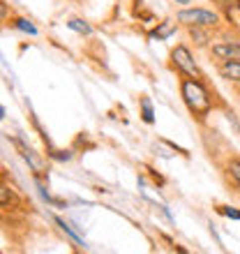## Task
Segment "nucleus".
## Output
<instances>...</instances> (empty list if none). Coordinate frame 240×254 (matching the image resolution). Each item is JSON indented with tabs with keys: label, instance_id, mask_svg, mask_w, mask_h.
Segmentation results:
<instances>
[{
	"label": "nucleus",
	"instance_id": "ddd939ff",
	"mask_svg": "<svg viewBox=\"0 0 240 254\" xmlns=\"http://www.w3.org/2000/svg\"><path fill=\"white\" fill-rule=\"evenodd\" d=\"M176 5H189V2H192V0H174Z\"/></svg>",
	"mask_w": 240,
	"mask_h": 254
},
{
	"label": "nucleus",
	"instance_id": "1a4fd4ad",
	"mask_svg": "<svg viewBox=\"0 0 240 254\" xmlns=\"http://www.w3.org/2000/svg\"><path fill=\"white\" fill-rule=\"evenodd\" d=\"M189 35H192V40L196 42V47H206L208 42H210L208 28H189Z\"/></svg>",
	"mask_w": 240,
	"mask_h": 254
},
{
	"label": "nucleus",
	"instance_id": "f8f14e48",
	"mask_svg": "<svg viewBox=\"0 0 240 254\" xmlns=\"http://www.w3.org/2000/svg\"><path fill=\"white\" fill-rule=\"evenodd\" d=\"M143 121L153 123V109H150V102L148 100H143Z\"/></svg>",
	"mask_w": 240,
	"mask_h": 254
},
{
	"label": "nucleus",
	"instance_id": "0eeeda50",
	"mask_svg": "<svg viewBox=\"0 0 240 254\" xmlns=\"http://www.w3.org/2000/svg\"><path fill=\"white\" fill-rule=\"evenodd\" d=\"M227 174H229V178H231V183L240 190V157H231V160H229Z\"/></svg>",
	"mask_w": 240,
	"mask_h": 254
},
{
	"label": "nucleus",
	"instance_id": "6e6552de",
	"mask_svg": "<svg viewBox=\"0 0 240 254\" xmlns=\"http://www.w3.org/2000/svg\"><path fill=\"white\" fill-rule=\"evenodd\" d=\"M21 155H23V160L30 164V167L37 171V174H44V162L37 157V155L33 153V150H28V148H21Z\"/></svg>",
	"mask_w": 240,
	"mask_h": 254
},
{
	"label": "nucleus",
	"instance_id": "39448f33",
	"mask_svg": "<svg viewBox=\"0 0 240 254\" xmlns=\"http://www.w3.org/2000/svg\"><path fill=\"white\" fill-rule=\"evenodd\" d=\"M220 76L227 81H234V83H240V61H222Z\"/></svg>",
	"mask_w": 240,
	"mask_h": 254
},
{
	"label": "nucleus",
	"instance_id": "423d86ee",
	"mask_svg": "<svg viewBox=\"0 0 240 254\" xmlns=\"http://www.w3.org/2000/svg\"><path fill=\"white\" fill-rule=\"evenodd\" d=\"M176 28H178V23L171 19L162 21V23H157V28L153 30V37H157V40H167V37H171V35L176 33Z\"/></svg>",
	"mask_w": 240,
	"mask_h": 254
},
{
	"label": "nucleus",
	"instance_id": "f257e3e1",
	"mask_svg": "<svg viewBox=\"0 0 240 254\" xmlns=\"http://www.w3.org/2000/svg\"><path fill=\"white\" fill-rule=\"evenodd\" d=\"M180 95H182V102L187 104L189 114L196 116V118H206L213 109V102H210V95L203 88L199 79H192V76H182L180 79Z\"/></svg>",
	"mask_w": 240,
	"mask_h": 254
},
{
	"label": "nucleus",
	"instance_id": "20e7f679",
	"mask_svg": "<svg viewBox=\"0 0 240 254\" xmlns=\"http://www.w3.org/2000/svg\"><path fill=\"white\" fill-rule=\"evenodd\" d=\"M210 54L220 61H240V42L227 40V42H215L210 47Z\"/></svg>",
	"mask_w": 240,
	"mask_h": 254
},
{
	"label": "nucleus",
	"instance_id": "9b49d317",
	"mask_svg": "<svg viewBox=\"0 0 240 254\" xmlns=\"http://www.w3.org/2000/svg\"><path fill=\"white\" fill-rule=\"evenodd\" d=\"M12 26H14V28H19V30H23V33L37 35V30H35V26H33V23H30V21H26V19H14V21H12Z\"/></svg>",
	"mask_w": 240,
	"mask_h": 254
},
{
	"label": "nucleus",
	"instance_id": "f03ea898",
	"mask_svg": "<svg viewBox=\"0 0 240 254\" xmlns=\"http://www.w3.org/2000/svg\"><path fill=\"white\" fill-rule=\"evenodd\" d=\"M176 21L185 28H215L220 23V14L206 7H182L176 12Z\"/></svg>",
	"mask_w": 240,
	"mask_h": 254
},
{
	"label": "nucleus",
	"instance_id": "9d476101",
	"mask_svg": "<svg viewBox=\"0 0 240 254\" xmlns=\"http://www.w3.org/2000/svg\"><path fill=\"white\" fill-rule=\"evenodd\" d=\"M67 28H69V30H74V33H81V35H90V33H93V28L88 26L86 21H81V19H69V21H67Z\"/></svg>",
	"mask_w": 240,
	"mask_h": 254
},
{
	"label": "nucleus",
	"instance_id": "7ed1b4c3",
	"mask_svg": "<svg viewBox=\"0 0 240 254\" xmlns=\"http://www.w3.org/2000/svg\"><path fill=\"white\" fill-rule=\"evenodd\" d=\"M171 63H174V67L178 69L182 76H192V79H201V72L199 67H196V63H194L192 54H189V49L185 47V44H178V47L171 51Z\"/></svg>",
	"mask_w": 240,
	"mask_h": 254
}]
</instances>
